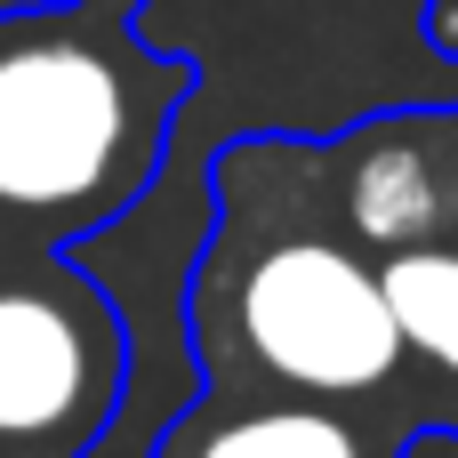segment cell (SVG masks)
<instances>
[{"instance_id":"cell-1","label":"cell","mask_w":458,"mask_h":458,"mask_svg":"<svg viewBox=\"0 0 458 458\" xmlns=\"http://www.w3.org/2000/svg\"><path fill=\"white\" fill-rule=\"evenodd\" d=\"M177 306L209 394H314L458 435V394L411 362L386 274L330 217L298 129H242L209 153V225Z\"/></svg>"},{"instance_id":"cell-2","label":"cell","mask_w":458,"mask_h":458,"mask_svg":"<svg viewBox=\"0 0 458 458\" xmlns=\"http://www.w3.org/2000/svg\"><path fill=\"white\" fill-rule=\"evenodd\" d=\"M201 56L145 40V0L0 8V242L81 250L137 217L177 153Z\"/></svg>"},{"instance_id":"cell-3","label":"cell","mask_w":458,"mask_h":458,"mask_svg":"<svg viewBox=\"0 0 458 458\" xmlns=\"http://www.w3.org/2000/svg\"><path fill=\"white\" fill-rule=\"evenodd\" d=\"M314 177L378 258L411 362L458 394V105H386L314 137Z\"/></svg>"},{"instance_id":"cell-4","label":"cell","mask_w":458,"mask_h":458,"mask_svg":"<svg viewBox=\"0 0 458 458\" xmlns=\"http://www.w3.org/2000/svg\"><path fill=\"white\" fill-rule=\"evenodd\" d=\"M137 386L121 298L72 250L0 242V458H89Z\"/></svg>"},{"instance_id":"cell-5","label":"cell","mask_w":458,"mask_h":458,"mask_svg":"<svg viewBox=\"0 0 458 458\" xmlns=\"http://www.w3.org/2000/svg\"><path fill=\"white\" fill-rule=\"evenodd\" d=\"M427 435L403 411H354L314 394H209L193 386L145 458H403Z\"/></svg>"},{"instance_id":"cell-6","label":"cell","mask_w":458,"mask_h":458,"mask_svg":"<svg viewBox=\"0 0 458 458\" xmlns=\"http://www.w3.org/2000/svg\"><path fill=\"white\" fill-rule=\"evenodd\" d=\"M419 24H427V48L458 64V0H427V16H419Z\"/></svg>"},{"instance_id":"cell-7","label":"cell","mask_w":458,"mask_h":458,"mask_svg":"<svg viewBox=\"0 0 458 458\" xmlns=\"http://www.w3.org/2000/svg\"><path fill=\"white\" fill-rule=\"evenodd\" d=\"M403 458H458V435L451 427H427V435H411V451Z\"/></svg>"}]
</instances>
